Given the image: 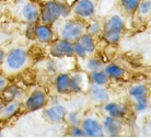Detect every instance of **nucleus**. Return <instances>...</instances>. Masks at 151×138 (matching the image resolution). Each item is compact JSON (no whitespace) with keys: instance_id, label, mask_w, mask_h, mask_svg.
<instances>
[{"instance_id":"5","label":"nucleus","mask_w":151,"mask_h":138,"mask_svg":"<svg viewBox=\"0 0 151 138\" xmlns=\"http://www.w3.org/2000/svg\"><path fill=\"white\" fill-rule=\"evenodd\" d=\"M48 104V97L45 90L42 88H35L31 91L23 101V108L27 112H36L42 108H44Z\"/></svg>"},{"instance_id":"34","label":"nucleus","mask_w":151,"mask_h":138,"mask_svg":"<svg viewBox=\"0 0 151 138\" xmlns=\"http://www.w3.org/2000/svg\"><path fill=\"white\" fill-rule=\"evenodd\" d=\"M4 104H6V103H4V101H2V99H1V98H0V112H1V111H2V108H4Z\"/></svg>"},{"instance_id":"27","label":"nucleus","mask_w":151,"mask_h":138,"mask_svg":"<svg viewBox=\"0 0 151 138\" xmlns=\"http://www.w3.org/2000/svg\"><path fill=\"white\" fill-rule=\"evenodd\" d=\"M70 136H72V137H87V135H86L84 131L82 129V127H79V125L71 127Z\"/></svg>"},{"instance_id":"4","label":"nucleus","mask_w":151,"mask_h":138,"mask_svg":"<svg viewBox=\"0 0 151 138\" xmlns=\"http://www.w3.org/2000/svg\"><path fill=\"white\" fill-rule=\"evenodd\" d=\"M53 25L55 26L54 32H56L58 34V38H64V40L71 42V43L79 40V38L86 32V29H87L83 21L76 19L64 20L60 22L58 20Z\"/></svg>"},{"instance_id":"20","label":"nucleus","mask_w":151,"mask_h":138,"mask_svg":"<svg viewBox=\"0 0 151 138\" xmlns=\"http://www.w3.org/2000/svg\"><path fill=\"white\" fill-rule=\"evenodd\" d=\"M79 41L80 43L83 45V47L86 48L88 54H92V53L95 51V44H94V41H93V38H92V35L89 34L87 32H84V33L81 35L79 38Z\"/></svg>"},{"instance_id":"6","label":"nucleus","mask_w":151,"mask_h":138,"mask_svg":"<svg viewBox=\"0 0 151 138\" xmlns=\"http://www.w3.org/2000/svg\"><path fill=\"white\" fill-rule=\"evenodd\" d=\"M49 44V54L54 58H66L75 56L73 45L71 42L58 38L57 40H53Z\"/></svg>"},{"instance_id":"19","label":"nucleus","mask_w":151,"mask_h":138,"mask_svg":"<svg viewBox=\"0 0 151 138\" xmlns=\"http://www.w3.org/2000/svg\"><path fill=\"white\" fill-rule=\"evenodd\" d=\"M105 111L109 114L110 116L112 117H115V118H122V117H124L125 116V108L121 105H118L117 103H107L105 105Z\"/></svg>"},{"instance_id":"32","label":"nucleus","mask_w":151,"mask_h":138,"mask_svg":"<svg viewBox=\"0 0 151 138\" xmlns=\"http://www.w3.org/2000/svg\"><path fill=\"white\" fill-rule=\"evenodd\" d=\"M147 108V102H137L136 108L138 111H144Z\"/></svg>"},{"instance_id":"18","label":"nucleus","mask_w":151,"mask_h":138,"mask_svg":"<svg viewBox=\"0 0 151 138\" xmlns=\"http://www.w3.org/2000/svg\"><path fill=\"white\" fill-rule=\"evenodd\" d=\"M89 80H90L93 85L96 86H104L109 81V76L106 75L104 71L101 70H95L91 71V74L89 75Z\"/></svg>"},{"instance_id":"21","label":"nucleus","mask_w":151,"mask_h":138,"mask_svg":"<svg viewBox=\"0 0 151 138\" xmlns=\"http://www.w3.org/2000/svg\"><path fill=\"white\" fill-rule=\"evenodd\" d=\"M147 88L145 86H136L130 89V94L137 100V102H147Z\"/></svg>"},{"instance_id":"10","label":"nucleus","mask_w":151,"mask_h":138,"mask_svg":"<svg viewBox=\"0 0 151 138\" xmlns=\"http://www.w3.org/2000/svg\"><path fill=\"white\" fill-rule=\"evenodd\" d=\"M81 127L86 135L89 137H103L104 136V129L102 125L94 118H91V117L84 118L81 122Z\"/></svg>"},{"instance_id":"1","label":"nucleus","mask_w":151,"mask_h":138,"mask_svg":"<svg viewBox=\"0 0 151 138\" xmlns=\"http://www.w3.org/2000/svg\"><path fill=\"white\" fill-rule=\"evenodd\" d=\"M30 63V55L27 49L22 47H14L6 53L0 70L4 75H15L24 70Z\"/></svg>"},{"instance_id":"7","label":"nucleus","mask_w":151,"mask_h":138,"mask_svg":"<svg viewBox=\"0 0 151 138\" xmlns=\"http://www.w3.org/2000/svg\"><path fill=\"white\" fill-rule=\"evenodd\" d=\"M43 116L44 118L52 124H60L63 123L66 117H67V112L65 106L60 104H53L48 108H44L43 111Z\"/></svg>"},{"instance_id":"12","label":"nucleus","mask_w":151,"mask_h":138,"mask_svg":"<svg viewBox=\"0 0 151 138\" xmlns=\"http://www.w3.org/2000/svg\"><path fill=\"white\" fill-rule=\"evenodd\" d=\"M89 77L87 79V76L83 72H76L72 76H70V92L73 93H80L83 92L88 86Z\"/></svg>"},{"instance_id":"14","label":"nucleus","mask_w":151,"mask_h":138,"mask_svg":"<svg viewBox=\"0 0 151 138\" xmlns=\"http://www.w3.org/2000/svg\"><path fill=\"white\" fill-rule=\"evenodd\" d=\"M21 102L20 101H11L6 103L2 108V111L0 112V119H10L13 116H15L18 114L20 110H21Z\"/></svg>"},{"instance_id":"17","label":"nucleus","mask_w":151,"mask_h":138,"mask_svg":"<svg viewBox=\"0 0 151 138\" xmlns=\"http://www.w3.org/2000/svg\"><path fill=\"white\" fill-rule=\"evenodd\" d=\"M90 97L92 100L96 102H105L109 100V93L104 89H102L101 86L96 85L90 87Z\"/></svg>"},{"instance_id":"24","label":"nucleus","mask_w":151,"mask_h":138,"mask_svg":"<svg viewBox=\"0 0 151 138\" xmlns=\"http://www.w3.org/2000/svg\"><path fill=\"white\" fill-rule=\"evenodd\" d=\"M72 45H73V54H75L76 56H78L79 58H86L88 56L87 51L83 47V45L80 43L79 40L73 42Z\"/></svg>"},{"instance_id":"8","label":"nucleus","mask_w":151,"mask_h":138,"mask_svg":"<svg viewBox=\"0 0 151 138\" xmlns=\"http://www.w3.org/2000/svg\"><path fill=\"white\" fill-rule=\"evenodd\" d=\"M72 11L79 19H89L95 12V4L93 0H77L73 4Z\"/></svg>"},{"instance_id":"31","label":"nucleus","mask_w":151,"mask_h":138,"mask_svg":"<svg viewBox=\"0 0 151 138\" xmlns=\"http://www.w3.org/2000/svg\"><path fill=\"white\" fill-rule=\"evenodd\" d=\"M8 85H9V83H8L7 77H6L4 74H0V92H1Z\"/></svg>"},{"instance_id":"33","label":"nucleus","mask_w":151,"mask_h":138,"mask_svg":"<svg viewBox=\"0 0 151 138\" xmlns=\"http://www.w3.org/2000/svg\"><path fill=\"white\" fill-rule=\"evenodd\" d=\"M4 55H6V52H4V49L0 48V67H1V64H2V61H4Z\"/></svg>"},{"instance_id":"26","label":"nucleus","mask_w":151,"mask_h":138,"mask_svg":"<svg viewBox=\"0 0 151 138\" xmlns=\"http://www.w3.org/2000/svg\"><path fill=\"white\" fill-rule=\"evenodd\" d=\"M119 36H121V33L119 32H106V33H103V38L107 43L110 44H114L116 43L118 40H119Z\"/></svg>"},{"instance_id":"29","label":"nucleus","mask_w":151,"mask_h":138,"mask_svg":"<svg viewBox=\"0 0 151 138\" xmlns=\"http://www.w3.org/2000/svg\"><path fill=\"white\" fill-rule=\"evenodd\" d=\"M86 31H87L89 34L93 35V34H96L101 31V26H100V24H99L98 22H93V23H91L89 26H87Z\"/></svg>"},{"instance_id":"9","label":"nucleus","mask_w":151,"mask_h":138,"mask_svg":"<svg viewBox=\"0 0 151 138\" xmlns=\"http://www.w3.org/2000/svg\"><path fill=\"white\" fill-rule=\"evenodd\" d=\"M55 38L52 25L45 23H35L34 24V40L42 44H49Z\"/></svg>"},{"instance_id":"25","label":"nucleus","mask_w":151,"mask_h":138,"mask_svg":"<svg viewBox=\"0 0 151 138\" xmlns=\"http://www.w3.org/2000/svg\"><path fill=\"white\" fill-rule=\"evenodd\" d=\"M86 68L90 71H95V70H100L102 68V61L98 58H89L86 61Z\"/></svg>"},{"instance_id":"23","label":"nucleus","mask_w":151,"mask_h":138,"mask_svg":"<svg viewBox=\"0 0 151 138\" xmlns=\"http://www.w3.org/2000/svg\"><path fill=\"white\" fill-rule=\"evenodd\" d=\"M122 6L128 13H134L140 6V0H122Z\"/></svg>"},{"instance_id":"22","label":"nucleus","mask_w":151,"mask_h":138,"mask_svg":"<svg viewBox=\"0 0 151 138\" xmlns=\"http://www.w3.org/2000/svg\"><path fill=\"white\" fill-rule=\"evenodd\" d=\"M106 75L112 78H121L124 75V70L121 67H118L117 65H109L104 70Z\"/></svg>"},{"instance_id":"38","label":"nucleus","mask_w":151,"mask_h":138,"mask_svg":"<svg viewBox=\"0 0 151 138\" xmlns=\"http://www.w3.org/2000/svg\"><path fill=\"white\" fill-rule=\"evenodd\" d=\"M33 1H41V0H33Z\"/></svg>"},{"instance_id":"2","label":"nucleus","mask_w":151,"mask_h":138,"mask_svg":"<svg viewBox=\"0 0 151 138\" xmlns=\"http://www.w3.org/2000/svg\"><path fill=\"white\" fill-rule=\"evenodd\" d=\"M71 9L68 4L57 0H48L41 6L40 21L48 25H53L59 19H66L70 15Z\"/></svg>"},{"instance_id":"15","label":"nucleus","mask_w":151,"mask_h":138,"mask_svg":"<svg viewBox=\"0 0 151 138\" xmlns=\"http://www.w3.org/2000/svg\"><path fill=\"white\" fill-rule=\"evenodd\" d=\"M55 88L56 91L60 94L70 93V75L68 74H59L55 79Z\"/></svg>"},{"instance_id":"13","label":"nucleus","mask_w":151,"mask_h":138,"mask_svg":"<svg viewBox=\"0 0 151 138\" xmlns=\"http://www.w3.org/2000/svg\"><path fill=\"white\" fill-rule=\"evenodd\" d=\"M103 129L106 131V134H109L112 137H115V136H118L121 131L122 123L118 121V118L107 116L103 122Z\"/></svg>"},{"instance_id":"28","label":"nucleus","mask_w":151,"mask_h":138,"mask_svg":"<svg viewBox=\"0 0 151 138\" xmlns=\"http://www.w3.org/2000/svg\"><path fill=\"white\" fill-rule=\"evenodd\" d=\"M139 9L141 14L146 15L151 13V0H145L142 4H140Z\"/></svg>"},{"instance_id":"16","label":"nucleus","mask_w":151,"mask_h":138,"mask_svg":"<svg viewBox=\"0 0 151 138\" xmlns=\"http://www.w3.org/2000/svg\"><path fill=\"white\" fill-rule=\"evenodd\" d=\"M123 29H124V22L122 18L118 15H113L104 24L103 33H106V32H119L121 33Z\"/></svg>"},{"instance_id":"35","label":"nucleus","mask_w":151,"mask_h":138,"mask_svg":"<svg viewBox=\"0 0 151 138\" xmlns=\"http://www.w3.org/2000/svg\"><path fill=\"white\" fill-rule=\"evenodd\" d=\"M2 136H4V133L0 131V137H2Z\"/></svg>"},{"instance_id":"37","label":"nucleus","mask_w":151,"mask_h":138,"mask_svg":"<svg viewBox=\"0 0 151 138\" xmlns=\"http://www.w3.org/2000/svg\"><path fill=\"white\" fill-rule=\"evenodd\" d=\"M4 0H0V4H1V2H4Z\"/></svg>"},{"instance_id":"30","label":"nucleus","mask_w":151,"mask_h":138,"mask_svg":"<svg viewBox=\"0 0 151 138\" xmlns=\"http://www.w3.org/2000/svg\"><path fill=\"white\" fill-rule=\"evenodd\" d=\"M68 121L69 123L71 124V126H77V125H79V117H78V114L76 112H71L70 114L68 115Z\"/></svg>"},{"instance_id":"11","label":"nucleus","mask_w":151,"mask_h":138,"mask_svg":"<svg viewBox=\"0 0 151 138\" xmlns=\"http://www.w3.org/2000/svg\"><path fill=\"white\" fill-rule=\"evenodd\" d=\"M24 97V92L22 89H20L18 86L14 85H8L1 92H0V98L2 99L4 103L11 102V101H21Z\"/></svg>"},{"instance_id":"36","label":"nucleus","mask_w":151,"mask_h":138,"mask_svg":"<svg viewBox=\"0 0 151 138\" xmlns=\"http://www.w3.org/2000/svg\"><path fill=\"white\" fill-rule=\"evenodd\" d=\"M1 13H2V9H1V7H0V17H1Z\"/></svg>"},{"instance_id":"3","label":"nucleus","mask_w":151,"mask_h":138,"mask_svg":"<svg viewBox=\"0 0 151 138\" xmlns=\"http://www.w3.org/2000/svg\"><path fill=\"white\" fill-rule=\"evenodd\" d=\"M11 10L17 19L27 24H35L40 21L41 4H38V1L17 0Z\"/></svg>"}]
</instances>
